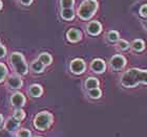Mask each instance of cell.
I'll list each match as a JSON object with an SVG mask.
<instances>
[{
    "label": "cell",
    "instance_id": "obj_1",
    "mask_svg": "<svg viewBox=\"0 0 147 137\" xmlns=\"http://www.w3.org/2000/svg\"><path fill=\"white\" fill-rule=\"evenodd\" d=\"M141 83L147 85V70L134 68L126 71L121 78V84L125 88H134Z\"/></svg>",
    "mask_w": 147,
    "mask_h": 137
},
{
    "label": "cell",
    "instance_id": "obj_2",
    "mask_svg": "<svg viewBox=\"0 0 147 137\" xmlns=\"http://www.w3.org/2000/svg\"><path fill=\"white\" fill-rule=\"evenodd\" d=\"M98 9V2L96 0H84L78 9V15L83 20H88L95 15Z\"/></svg>",
    "mask_w": 147,
    "mask_h": 137
},
{
    "label": "cell",
    "instance_id": "obj_3",
    "mask_svg": "<svg viewBox=\"0 0 147 137\" xmlns=\"http://www.w3.org/2000/svg\"><path fill=\"white\" fill-rule=\"evenodd\" d=\"M9 62L15 71L20 76H25L28 71V64L25 62L24 57L20 52H13L9 57Z\"/></svg>",
    "mask_w": 147,
    "mask_h": 137
},
{
    "label": "cell",
    "instance_id": "obj_4",
    "mask_svg": "<svg viewBox=\"0 0 147 137\" xmlns=\"http://www.w3.org/2000/svg\"><path fill=\"white\" fill-rule=\"evenodd\" d=\"M52 124H53V115L49 112L43 111V112L38 113L35 116L34 126L35 128L40 130V131H44L46 129H49Z\"/></svg>",
    "mask_w": 147,
    "mask_h": 137
},
{
    "label": "cell",
    "instance_id": "obj_5",
    "mask_svg": "<svg viewBox=\"0 0 147 137\" xmlns=\"http://www.w3.org/2000/svg\"><path fill=\"white\" fill-rule=\"evenodd\" d=\"M125 65H126V60H125V58L121 55H113V58L110 59V66H111V68H113L115 71L123 69Z\"/></svg>",
    "mask_w": 147,
    "mask_h": 137
},
{
    "label": "cell",
    "instance_id": "obj_6",
    "mask_svg": "<svg viewBox=\"0 0 147 137\" xmlns=\"http://www.w3.org/2000/svg\"><path fill=\"white\" fill-rule=\"evenodd\" d=\"M71 72H74L75 74H81L82 72L85 71L86 65L85 62L81 60V59H75L71 62Z\"/></svg>",
    "mask_w": 147,
    "mask_h": 137
},
{
    "label": "cell",
    "instance_id": "obj_7",
    "mask_svg": "<svg viewBox=\"0 0 147 137\" xmlns=\"http://www.w3.org/2000/svg\"><path fill=\"white\" fill-rule=\"evenodd\" d=\"M11 104H12L14 107L20 109L21 107L24 106L25 98L23 96L22 93H20V92H16V93H14V94L12 95V98H11Z\"/></svg>",
    "mask_w": 147,
    "mask_h": 137
},
{
    "label": "cell",
    "instance_id": "obj_8",
    "mask_svg": "<svg viewBox=\"0 0 147 137\" xmlns=\"http://www.w3.org/2000/svg\"><path fill=\"white\" fill-rule=\"evenodd\" d=\"M6 86L9 89H19L22 86V80L20 79V76H11L6 81Z\"/></svg>",
    "mask_w": 147,
    "mask_h": 137
},
{
    "label": "cell",
    "instance_id": "obj_9",
    "mask_svg": "<svg viewBox=\"0 0 147 137\" xmlns=\"http://www.w3.org/2000/svg\"><path fill=\"white\" fill-rule=\"evenodd\" d=\"M101 31H102V25L98 21L89 22L88 25H87V31L92 36H97V35H99L101 33Z\"/></svg>",
    "mask_w": 147,
    "mask_h": 137
},
{
    "label": "cell",
    "instance_id": "obj_10",
    "mask_svg": "<svg viewBox=\"0 0 147 137\" xmlns=\"http://www.w3.org/2000/svg\"><path fill=\"white\" fill-rule=\"evenodd\" d=\"M90 68L92 69V71H95L97 73H101L104 72L105 68H106V65H105V62L101 59H96L92 62L90 64Z\"/></svg>",
    "mask_w": 147,
    "mask_h": 137
},
{
    "label": "cell",
    "instance_id": "obj_11",
    "mask_svg": "<svg viewBox=\"0 0 147 137\" xmlns=\"http://www.w3.org/2000/svg\"><path fill=\"white\" fill-rule=\"evenodd\" d=\"M19 126H20V122L17 120L14 117H9L7 120L5 122V125H4V128H5V131L7 132H14L16 130H18Z\"/></svg>",
    "mask_w": 147,
    "mask_h": 137
},
{
    "label": "cell",
    "instance_id": "obj_12",
    "mask_svg": "<svg viewBox=\"0 0 147 137\" xmlns=\"http://www.w3.org/2000/svg\"><path fill=\"white\" fill-rule=\"evenodd\" d=\"M67 39L68 41H71V42L75 43V42H78L81 40V37H82V34H81V31L79 29H76V28H71L69 31H67Z\"/></svg>",
    "mask_w": 147,
    "mask_h": 137
},
{
    "label": "cell",
    "instance_id": "obj_13",
    "mask_svg": "<svg viewBox=\"0 0 147 137\" xmlns=\"http://www.w3.org/2000/svg\"><path fill=\"white\" fill-rule=\"evenodd\" d=\"M42 92H43L42 87L39 85H32L30 87V90H28L30 95L33 96V98H39L40 95L42 94Z\"/></svg>",
    "mask_w": 147,
    "mask_h": 137
},
{
    "label": "cell",
    "instance_id": "obj_14",
    "mask_svg": "<svg viewBox=\"0 0 147 137\" xmlns=\"http://www.w3.org/2000/svg\"><path fill=\"white\" fill-rule=\"evenodd\" d=\"M99 86V81L96 78H88L85 82V88L87 90H90V89L94 88H98Z\"/></svg>",
    "mask_w": 147,
    "mask_h": 137
},
{
    "label": "cell",
    "instance_id": "obj_15",
    "mask_svg": "<svg viewBox=\"0 0 147 137\" xmlns=\"http://www.w3.org/2000/svg\"><path fill=\"white\" fill-rule=\"evenodd\" d=\"M38 61L41 62L44 66H46V65H49L51 63H52L53 59H52V57H51L49 53H47V52H43V53H41V55H39Z\"/></svg>",
    "mask_w": 147,
    "mask_h": 137
},
{
    "label": "cell",
    "instance_id": "obj_16",
    "mask_svg": "<svg viewBox=\"0 0 147 137\" xmlns=\"http://www.w3.org/2000/svg\"><path fill=\"white\" fill-rule=\"evenodd\" d=\"M61 16L64 20H73L75 17V12L73 9H62Z\"/></svg>",
    "mask_w": 147,
    "mask_h": 137
},
{
    "label": "cell",
    "instance_id": "obj_17",
    "mask_svg": "<svg viewBox=\"0 0 147 137\" xmlns=\"http://www.w3.org/2000/svg\"><path fill=\"white\" fill-rule=\"evenodd\" d=\"M131 47H132V49H134V50H136V51H142V50L144 49V47H145V43L143 42L142 40L137 39V40H135V41L132 42Z\"/></svg>",
    "mask_w": 147,
    "mask_h": 137
},
{
    "label": "cell",
    "instance_id": "obj_18",
    "mask_svg": "<svg viewBox=\"0 0 147 137\" xmlns=\"http://www.w3.org/2000/svg\"><path fill=\"white\" fill-rule=\"evenodd\" d=\"M44 65L41 63L40 61H34L33 63H32V70L34 71V72H36V73H39V72H42L43 70H44Z\"/></svg>",
    "mask_w": 147,
    "mask_h": 137
},
{
    "label": "cell",
    "instance_id": "obj_19",
    "mask_svg": "<svg viewBox=\"0 0 147 137\" xmlns=\"http://www.w3.org/2000/svg\"><path fill=\"white\" fill-rule=\"evenodd\" d=\"M13 117L16 118L17 120H19V122H21V120H23V119L25 118V112L21 109H16L15 111H14Z\"/></svg>",
    "mask_w": 147,
    "mask_h": 137
},
{
    "label": "cell",
    "instance_id": "obj_20",
    "mask_svg": "<svg viewBox=\"0 0 147 137\" xmlns=\"http://www.w3.org/2000/svg\"><path fill=\"white\" fill-rule=\"evenodd\" d=\"M7 76V68L4 64L0 63V83L3 82Z\"/></svg>",
    "mask_w": 147,
    "mask_h": 137
},
{
    "label": "cell",
    "instance_id": "obj_21",
    "mask_svg": "<svg viewBox=\"0 0 147 137\" xmlns=\"http://www.w3.org/2000/svg\"><path fill=\"white\" fill-rule=\"evenodd\" d=\"M101 94H102V91L99 88H94L88 90V95L92 98H99L101 96Z\"/></svg>",
    "mask_w": 147,
    "mask_h": 137
},
{
    "label": "cell",
    "instance_id": "obj_22",
    "mask_svg": "<svg viewBox=\"0 0 147 137\" xmlns=\"http://www.w3.org/2000/svg\"><path fill=\"white\" fill-rule=\"evenodd\" d=\"M107 39L110 42H117L119 41V33L116 31H110L107 34Z\"/></svg>",
    "mask_w": 147,
    "mask_h": 137
},
{
    "label": "cell",
    "instance_id": "obj_23",
    "mask_svg": "<svg viewBox=\"0 0 147 137\" xmlns=\"http://www.w3.org/2000/svg\"><path fill=\"white\" fill-rule=\"evenodd\" d=\"M74 3H75V0H60L62 9H71L74 6Z\"/></svg>",
    "mask_w": 147,
    "mask_h": 137
},
{
    "label": "cell",
    "instance_id": "obj_24",
    "mask_svg": "<svg viewBox=\"0 0 147 137\" xmlns=\"http://www.w3.org/2000/svg\"><path fill=\"white\" fill-rule=\"evenodd\" d=\"M17 136L18 137H31L32 133L30 130H28V129H20V130L17 132Z\"/></svg>",
    "mask_w": 147,
    "mask_h": 137
},
{
    "label": "cell",
    "instance_id": "obj_25",
    "mask_svg": "<svg viewBox=\"0 0 147 137\" xmlns=\"http://www.w3.org/2000/svg\"><path fill=\"white\" fill-rule=\"evenodd\" d=\"M118 46H119V48L122 49V50H126V49L129 48L128 42L125 41V40H120L119 42H118Z\"/></svg>",
    "mask_w": 147,
    "mask_h": 137
},
{
    "label": "cell",
    "instance_id": "obj_26",
    "mask_svg": "<svg viewBox=\"0 0 147 137\" xmlns=\"http://www.w3.org/2000/svg\"><path fill=\"white\" fill-rule=\"evenodd\" d=\"M140 15H141L142 17H147V4L143 5L141 9H140Z\"/></svg>",
    "mask_w": 147,
    "mask_h": 137
},
{
    "label": "cell",
    "instance_id": "obj_27",
    "mask_svg": "<svg viewBox=\"0 0 147 137\" xmlns=\"http://www.w3.org/2000/svg\"><path fill=\"white\" fill-rule=\"evenodd\" d=\"M6 55V49L4 46L0 45V58H3V57H5Z\"/></svg>",
    "mask_w": 147,
    "mask_h": 137
},
{
    "label": "cell",
    "instance_id": "obj_28",
    "mask_svg": "<svg viewBox=\"0 0 147 137\" xmlns=\"http://www.w3.org/2000/svg\"><path fill=\"white\" fill-rule=\"evenodd\" d=\"M0 137H12L9 134H7V131H0Z\"/></svg>",
    "mask_w": 147,
    "mask_h": 137
},
{
    "label": "cell",
    "instance_id": "obj_29",
    "mask_svg": "<svg viewBox=\"0 0 147 137\" xmlns=\"http://www.w3.org/2000/svg\"><path fill=\"white\" fill-rule=\"evenodd\" d=\"M20 2L22 4H24V5H30L32 2H33V0H20Z\"/></svg>",
    "mask_w": 147,
    "mask_h": 137
},
{
    "label": "cell",
    "instance_id": "obj_30",
    "mask_svg": "<svg viewBox=\"0 0 147 137\" xmlns=\"http://www.w3.org/2000/svg\"><path fill=\"white\" fill-rule=\"evenodd\" d=\"M2 122H3V116L0 114V126L2 125Z\"/></svg>",
    "mask_w": 147,
    "mask_h": 137
},
{
    "label": "cell",
    "instance_id": "obj_31",
    "mask_svg": "<svg viewBox=\"0 0 147 137\" xmlns=\"http://www.w3.org/2000/svg\"><path fill=\"white\" fill-rule=\"evenodd\" d=\"M1 7H2V2H1V0H0V9H1Z\"/></svg>",
    "mask_w": 147,
    "mask_h": 137
},
{
    "label": "cell",
    "instance_id": "obj_32",
    "mask_svg": "<svg viewBox=\"0 0 147 137\" xmlns=\"http://www.w3.org/2000/svg\"><path fill=\"white\" fill-rule=\"evenodd\" d=\"M146 25H147V23H146Z\"/></svg>",
    "mask_w": 147,
    "mask_h": 137
},
{
    "label": "cell",
    "instance_id": "obj_33",
    "mask_svg": "<svg viewBox=\"0 0 147 137\" xmlns=\"http://www.w3.org/2000/svg\"><path fill=\"white\" fill-rule=\"evenodd\" d=\"M38 137H39V136H38Z\"/></svg>",
    "mask_w": 147,
    "mask_h": 137
}]
</instances>
